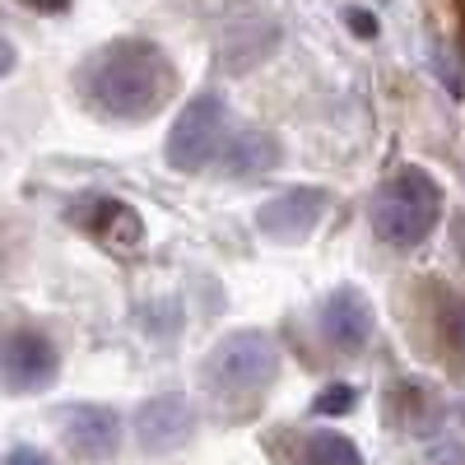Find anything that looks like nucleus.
Masks as SVG:
<instances>
[{
  "label": "nucleus",
  "instance_id": "obj_1",
  "mask_svg": "<svg viewBox=\"0 0 465 465\" xmlns=\"http://www.w3.org/2000/svg\"><path fill=\"white\" fill-rule=\"evenodd\" d=\"M80 94L94 112L112 116V122H144V116H153L168 103L173 65L153 43L122 37V43H112L84 61Z\"/></svg>",
  "mask_w": 465,
  "mask_h": 465
},
{
  "label": "nucleus",
  "instance_id": "obj_2",
  "mask_svg": "<svg viewBox=\"0 0 465 465\" xmlns=\"http://www.w3.org/2000/svg\"><path fill=\"white\" fill-rule=\"evenodd\" d=\"M438 219H442V196H438L433 177L423 168H401L391 182L381 186V196L372 205L377 238L386 247H401V252L419 247L438 228Z\"/></svg>",
  "mask_w": 465,
  "mask_h": 465
},
{
  "label": "nucleus",
  "instance_id": "obj_3",
  "mask_svg": "<svg viewBox=\"0 0 465 465\" xmlns=\"http://www.w3.org/2000/svg\"><path fill=\"white\" fill-rule=\"evenodd\" d=\"M280 372V354L275 344L256 331L228 335L214 354H210V386L219 396H256L265 391Z\"/></svg>",
  "mask_w": 465,
  "mask_h": 465
},
{
  "label": "nucleus",
  "instance_id": "obj_4",
  "mask_svg": "<svg viewBox=\"0 0 465 465\" xmlns=\"http://www.w3.org/2000/svg\"><path fill=\"white\" fill-rule=\"evenodd\" d=\"M223 126H228V116H223V103L214 94L191 98L177 116L173 135H168V163L177 173H205L210 163H219V153L228 144Z\"/></svg>",
  "mask_w": 465,
  "mask_h": 465
},
{
  "label": "nucleus",
  "instance_id": "obj_5",
  "mask_svg": "<svg viewBox=\"0 0 465 465\" xmlns=\"http://www.w3.org/2000/svg\"><path fill=\"white\" fill-rule=\"evenodd\" d=\"M61 372V359L56 349L43 331H28V326H15L5 335V386L15 396L24 391H43V386H52Z\"/></svg>",
  "mask_w": 465,
  "mask_h": 465
},
{
  "label": "nucleus",
  "instance_id": "obj_6",
  "mask_svg": "<svg viewBox=\"0 0 465 465\" xmlns=\"http://www.w3.org/2000/svg\"><path fill=\"white\" fill-rule=\"evenodd\" d=\"M326 191L317 186H298V191H284V196H275L270 205H261L256 214V228L265 232V238L275 242H302L307 232H312L326 214Z\"/></svg>",
  "mask_w": 465,
  "mask_h": 465
},
{
  "label": "nucleus",
  "instance_id": "obj_7",
  "mask_svg": "<svg viewBox=\"0 0 465 465\" xmlns=\"http://www.w3.org/2000/svg\"><path fill=\"white\" fill-rule=\"evenodd\" d=\"M322 335L340 354H359L372 335V307L359 289H335L322 307Z\"/></svg>",
  "mask_w": 465,
  "mask_h": 465
},
{
  "label": "nucleus",
  "instance_id": "obj_8",
  "mask_svg": "<svg viewBox=\"0 0 465 465\" xmlns=\"http://www.w3.org/2000/svg\"><path fill=\"white\" fill-rule=\"evenodd\" d=\"M135 429H140V442L149 451H177L191 433H196V410H191L182 396H159V401H149L140 410Z\"/></svg>",
  "mask_w": 465,
  "mask_h": 465
},
{
  "label": "nucleus",
  "instance_id": "obj_9",
  "mask_svg": "<svg viewBox=\"0 0 465 465\" xmlns=\"http://www.w3.org/2000/svg\"><path fill=\"white\" fill-rule=\"evenodd\" d=\"M116 438H122V423H116L112 410H103V405H74V410H65V442L80 451L84 460L112 456Z\"/></svg>",
  "mask_w": 465,
  "mask_h": 465
},
{
  "label": "nucleus",
  "instance_id": "obj_10",
  "mask_svg": "<svg viewBox=\"0 0 465 465\" xmlns=\"http://www.w3.org/2000/svg\"><path fill=\"white\" fill-rule=\"evenodd\" d=\"M84 228L112 252H135L144 238V219L126 205V201H94L84 214Z\"/></svg>",
  "mask_w": 465,
  "mask_h": 465
},
{
  "label": "nucleus",
  "instance_id": "obj_11",
  "mask_svg": "<svg viewBox=\"0 0 465 465\" xmlns=\"http://www.w3.org/2000/svg\"><path fill=\"white\" fill-rule=\"evenodd\" d=\"M280 140H270V135H238V140H228L223 153H219V168L228 177H261L270 168H280Z\"/></svg>",
  "mask_w": 465,
  "mask_h": 465
},
{
  "label": "nucleus",
  "instance_id": "obj_12",
  "mask_svg": "<svg viewBox=\"0 0 465 465\" xmlns=\"http://www.w3.org/2000/svg\"><path fill=\"white\" fill-rule=\"evenodd\" d=\"M298 465H363V460H359V447L349 442L344 433L322 429V433H302Z\"/></svg>",
  "mask_w": 465,
  "mask_h": 465
},
{
  "label": "nucleus",
  "instance_id": "obj_13",
  "mask_svg": "<svg viewBox=\"0 0 465 465\" xmlns=\"http://www.w3.org/2000/svg\"><path fill=\"white\" fill-rule=\"evenodd\" d=\"M442 335L465 354V302L460 298H447L442 302Z\"/></svg>",
  "mask_w": 465,
  "mask_h": 465
},
{
  "label": "nucleus",
  "instance_id": "obj_14",
  "mask_svg": "<svg viewBox=\"0 0 465 465\" xmlns=\"http://www.w3.org/2000/svg\"><path fill=\"white\" fill-rule=\"evenodd\" d=\"M349 405H354V391H349V386H326L322 401H317V410H322V414H344Z\"/></svg>",
  "mask_w": 465,
  "mask_h": 465
},
{
  "label": "nucleus",
  "instance_id": "obj_15",
  "mask_svg": "<svg viewBox=\"0 0 465 465\" xmlns=\"http://www.w3.org/2000/svg\"><path fill=\"white\" fill-rule=\"evenodd\" d=\"M5 465H52L43 451H33V447H15L10 456H5Z\"/></svg>",
  "mask_w": 465,
  "mask_h": 465
},
{
  "label": "nucleus",
  "instance_id": "obj_16",
  "mask_svg": "<svg viewBox=\"0 0 465 465\" xmlns=\"http://www.w3.org/2000/svg\"><path fill=\"white\" fill-rule=\"evenodd\" d=\"M349 19H354V33H359V37H372V33H377V24H372L368 15H349Z\"/></svg>",
  "mask_w": 465,
  "mask_h": 465
},
{
  "label": "nucleus",
  "instance_id": "obj_17",
  "mask_svg": "<svg viewBox=\"0 0 465 465\" xmlns=\"http://www.w3.org/2000/svg\"><path fill=\"white\" fill-rule=\"evenodd\" d=\"M24 5H33V10H65V0H24Z\"/></svg>",
  "mask_w": 465,
  "mask_h": 465
}]
</instances>
